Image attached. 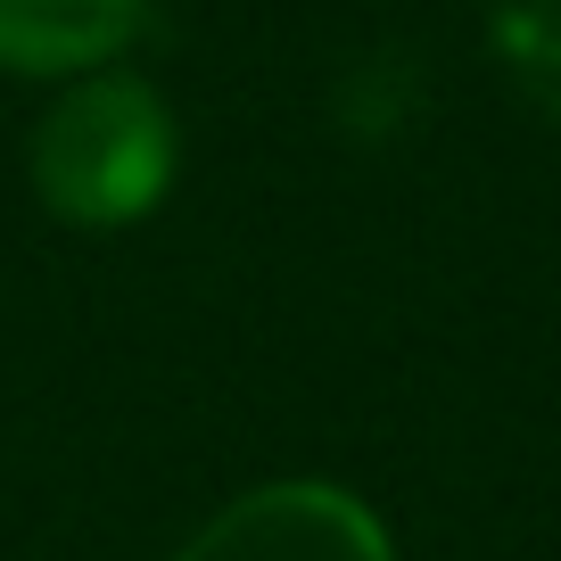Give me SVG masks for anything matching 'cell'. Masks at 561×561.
Masks as SVG:
<instances>
[{
	"instance_id": "2",
	"label": "cell",
	"mask_w": 561,
	"mask_h": 561,
	"mask_svg": "<svg viewBox=\"0 0 561 561\" xmlns=\"http://www.w3.org/2000/svg\"><path fill=\"white\" fill-rule=\"evenodd\" d=\"M174 561H397L380 512L331 479H280L224 504Z\"/></svg>"
},
{
	"instance_id": "3",
	"label": "cell",
	"mask_w": 561,
	"mask_h": 561,
	"mask_svg": "<svg viewBox=\"0 0 561 561\" xmlns=\"http://www.w3.org/2000/svg\"><path fill=\"white\" fill-rule=\"evenodd\" d=\"M149 0H0V67L9 75H100L140 34Z\"/></svg>"
},
{
	"instance_id": "4",
	"label": "cell",
	"mask_w": 561,
	"mask_h": 561,
	"mask_svg": "<svg viewBox=\"0 0 561 561\" xmlns=\"http://www.w3.org/2000/svg\"><path fill=\"white\" fill-rule=\"evenodd\" d=\"M495 50H504L512 83L537 107L561 116V0H504L495 18Z\"/></svg>"
},
{
	"instance_id": "1",
	"label": "cell",
	"mask_w": 561,
	"mask_h": 561,
	"mask_svg": "<svg viewBox=\"0 0 561 561\" xmlns=\"http://www.w3.org/2000/svg\"><path fill=\"white\" fill-rule=\"evenodd\" d=\"M165 182H174V116L140 75H83L34 124V191L67 224H140Z\"/></svg>"
}]
</instances>
